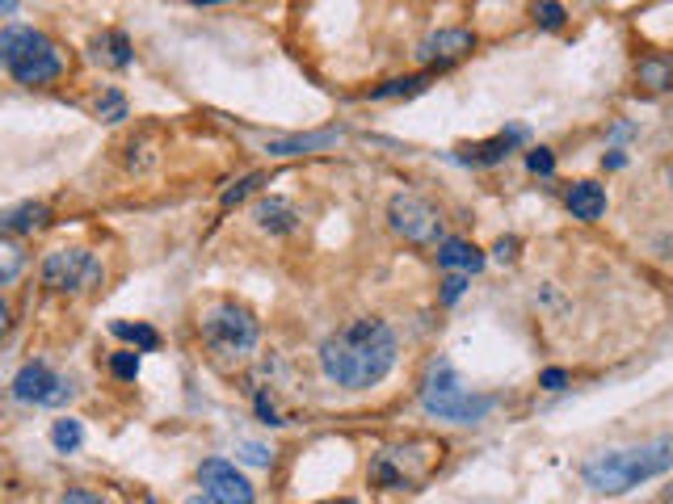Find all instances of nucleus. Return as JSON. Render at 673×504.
Wrapping results in <instances>:
<instances>
[{"mask_svg": "<svg viewBox=\"0 0 673 504\" xmlns=\"http://www.w3.org/2000/svg\"><path fill=\"white\" fill-rule=\"evenodd\" d=\"M21 269H26V248H21L13 236H4V231H0V286L18 281Z\"/></svg>", "mask_w": 673, "mask_h": 504, "instance_id": "obj_20", "label": "nucleus"}, {"mask_svg": "<svg viewBox=\"0 0 673 504\" xmlns=\"http://www.w3.org/2000/svg\"><path fill=\"white\" fill-rule=\"evenodd\" d=\"M110 370H115L118 378H127V383H131L135 374H139V357H135V354H115V357H110Z\"/></svg>", "mask_w": 673, "mask_h": 504, "instance_id": "obj_28", "label": "nucleus"}, {"mask_svg": "<svg viewBox=\"0 0 673 504\" xmlns=\"http://www.w3.org/2000/svg\"><path fill=\"white\" fill-rule=\"evenodd\" d=\"M0 484H4V471H0Z\"/></svg>", "mask_w": 673, "mask_h": 504, "instance_id": "obj_42", "label": "nucleus"}, {"mask_svg": "<svg viewBox=\"0 0 673 504\" xmlns=\"http://www.w3.org/2000/svg\"><path fill=\"white\" fill-rule=\"evenodd\" d=\"M526 139V131L522 127H509V131L493 135V139H484V144H467V148L455 151V160L459 165H472V168H488V165H501L509 151H514V144H522Z\"/></svg>", "mask_w": 673, "mask_h": 504, "instance_id": "obj_12", "label": "nucleus"}, {"mask_svg": "<svg viewBox=\"0 0 673 504\" xmlns=\"http://www.w3.org/2000/svg\"><path fill=\"white\" fill-rule=\"evenodd\" d=\"M670 189H673V165H670Z\"/></svg>", "mask_w": 673, "mask_h": 504, "instance_id": "obj_41", "label": "nucleus"}, {"mask_svg": "<svg viewBox=\"0 0 673 504\" xmlns=\"http://www.w3.org/2000/svg\"><path fill=\"white\" fill-rule=\"evenodd\" d=\"M463 290H467V274H451V278H443V303L446 307H451V303H459Z\"/></svg>", "mask_w": 673, "mask_h": 504, "instance_id": "obj_29", "label": "nucleus"}, {"mask_svg": "<svg viewBox=\"0 0 673 504\" xmlns=\"http://www.w3.org/2000/svg\"><path fill=\"white\" fill-rule=\"evenodd\" d=\"M526 168L531 172H538V177H552L556 172V156L547 148H531V156H526Z\"/></svg>", "mask_w": 673, "mask_h": 504, "instance_id": "obj_27", "label": "nucleus"}, {"mask_svg": "<svg viewBox=\"0 0 673 504\" xmlns=\"http://www.w3.org/2000/svg\"><path fill=\"white\" fill-rule=\"evenodd\" d=\"M253 219H257V227L269 231V236H287V231L299 227V210H295L287 198H261V202L253 206Z\"/></svg>", "mask_w": 673, "mask_h": 504, "instance_id": "obj_14", "label": "nucleus"}, {"mask_svg": "<svg viewBox=\"0 0 673 504\" xmlns=\"http://www.w3.org/2000/svg\"><path fill=\"white\" fill-rule=\"evenodd\" d=\"M493 257H497L501 265H505V261H514V257H518V240H514V236H505V240H497V248H493Z\"/></svg>", "mask_w": 673, "mask_h": 504, "instance_id": "obj_33", "label": "nucleus"}, {"mask_svg": "<svg viewBox=\"0 0 673 504\" xmlns=\"http://www.w3.org/2000/svg\"><path fill=\"white\" fill-rule=\"evenodd\" d=\"M80 442H85V429H80V421L63 416V421H56V425H51V446H56L59 454H77Z\"/></svg>", "mask_w": 673, "mask_h": 504, "instance_id": "obj_22", "label": "nucleus"}, {"mask_svg": "<svg viewBox=\"0 0 673 504\" xmlns=\"http://www.w3.org/2000/svg\"><path fill=\"white\" fill-rule=\"evenodd\" d=\"M635 76H640V85L644 89H653V93H661V89H673V59H640V68H635Z\"/></svg>", "mask_w": 673, "mask_h": 504, "instance_id": "obj_19", "label": "nucleus"}, {"mask_svg": "<svg viewBox=\"0 0 673 504\" xmlns=\"http://www.w3.org/2000/svg\"><path fill=\"white\" fill-rule=\"evenodd\" d=\"M434 446V442H408V446H387V449H379L375 458H370V484L375 487H384V492H408V487H417L434 471V463L438 458H422L417 463V454H425V449Z\"/></svg>", "mask_w": 673, "mask_h": 504, "instance_id": "obj_6", "label": "nucleus"}, {"mask_svg": "<svg viewBox=\"0 0 673 504\" xmlns=\"http://www.w3.org/2000/svg\"><path fill=\"white\" fill-rule=\"evenodd\" d=\"M564 383H568V374L560 370V366H552V370L538 374V387H547V392H564Z\"/></svg>", "mask_w": 673, "mask_h": 504, "instance_id": "obj_32", "label": "nucleus"}, {"mask_svg": "<svg viewBox=\"0 0 673 504\" xmlns=\"http://www.w3.org/2000/svg\"><path fill=\"white\" fill-rule=\"evenodd\" d=\"M472 51H476V34H467V30H438V34H429L417 47V59H422L425 68H451V63H459Z\"/></svg>", "mask_w": 673, "mask_h": 504, "instance_id": "obj_11", "label": "nucleus"}, {"mask_svg": "<svg viewBox=\"0 0 673 504\" xmlns=\"http://www.w3.org/2000/svg\"><path fill=\"white\" fill-rule=\"evenodd\" d=\"M240 458L253 463V467H269V458H274V454H269L266 446H257V442H245V446H240Z\"/></svg>", "mask_w": 673, "mask_h": 504, "instance_id": "obj_31", "label": "nucleus"}, {"mask_svg": "<svg viewBox=\"0 0 673 504\" xmlns=\"http://www.w3.org/2000/svg\"><path fill=\"white\" fill-rule=\"evenodd\" d=\"M97 278H101V265H97V257L89 248L72 244V248H51L42 257V286L56 290V295H80Z\"/></svg>", "mask_w": 673, "mask_h": 504, "instance_id": "obj_7", "label": "nucleus"}, {"mask_svg": "<svg viewBox=\"0 0 673 504\" xmlns=\"http://www.w3.org/2000/svg\"><path fill=\"white\" fill-rule=\"evenodd\" d=\"M4 333H9V303L0 299V340H4Z\"/></svg>", "mask_w": 673, "mask_h": 504, "instance_id": "obj_35", "label": "nucleus"}, {"mask_svg": "<svg viewBox=\"0 0 673 504\" xmlns=\"http://www.w3.org/2000/svg\"><path fill=\"white\" fill-rule=\"evenodd\" d=\"M422 408L425 416H434V421H451V425H476L484 421L488 412L497 408V399L493 395H476L463 387L459 370L438 357V362H429V370L422 378Z\"/></svg>", "mask_w": 673, "mask_h": 504, "instance_id": "obj_3", "label": "nucleus"}, {"mask_svg": "<svg viewBox=\"0 0 673 504\" xmlns=\"http://www.w3.org/2000/svg\"><path fill=\"white\" fill-rule=\"evenodd\" d=\"M425 85H429V76H400V80H387L379 89H370L375 101H387V97H417L425 93Z\"/></svg>", "mask_w": 673, "mask_h": 504, "instance_id": "obj_23", "label": "nucleus"}, {"mask_svg": "<svg viewBox=\"0 0 673 504\" xmlns=\"http://www.w3.org/2000/svg\"><path fill=\"white\" fill-rule=\"evenodd\" d=\"M190 504H211V501H207V496H202V501H190Z\"/></svg>", "mask_w": 673, "mask_h": 504, "instance_id": "obj_40", "label": "nucleus"}, {"mask_svg": "<svg viewBox=\"0 0 673 504\" xmlns=\"http://www.w3.org/2000/svg\"><path fill=\"white\" fill-rule=\"evenodd\" d=\"M434 257H438L443 269H455V274H481L484 269V253L467 240H443Z\"/></svg>", "mask_w": 673, "mask_h": 504, "instance_id": "obj_16", "label": "nucleus"}, {"mask_svg": "<svg viewBox=\"0 0 673 504\" xmlns=\"http://www.w3.org/2000/svg\"><path fill=\"white\" fill-rule=\"evenodd\" d=\"M110 333H115L118 340H131V345H139L143 354H152L156 345H160V336H156L148 324H127V319H115V324H110Z\"/></svg>", "mask_w": 673, "mask_h": 504, "instance_id": "obj_21", "label": "nucleus"}, {"mask_svg": "<svg viewBox=\"0 0 673 504\" xmlns=\"http://www.w3.org/2000/svg\"><path fill=\"white\" fill-rule=\"evenodd\" d=\"M13 399L18 404H34V408H63L77 399V383L56 374L47 362H26L13 378Z\"/></svg>", "mask_w": 673, "mask_h": 504, "instance_id": "obj_8", "label": "nucleus"}, {"mask_svg": "<svg viewBox=\"0 0 673 504\" xmlns=\"http://www.w3.org/2000/svg\"><path fill=\"white\" fill-rule=\"evenodd\" d=\"M531 13H535V21L543 26V30H560V26H564V18H568L560 0H535V9H531Z\"/></svg>", "mask_w": 673, "mask_h": 504, "instance_id": "obj_25", "label": "nucleus"}, {"mask_svg": "<svg viewBox=\"0 0 673 504\" xmlns=\"http://www.w3.org/2000/svg\"><path fill=\"white\" fill-rule=\"evenodd\" d=\"M387 219L408 244H443V215L422 194H396L387 206Z\"/></svg>", "mask_w": 673, "mask_h": 504, "instance_id": "obj_9", "label": "nucleus"}, {"mask_svg": "<svg viewBox=\"0 0 673 504\" xmlns=\"http://www.w3.org/2000/svg\"><path fill=\"white\" fill-rule=\"evenodd\" d=\"M59 504H110V501L97 496V492H89V487H68V492L59 496Z\"/></svg>", "mask_w": 673, "mask_h": 504, "instance_id": "obj_30", "label": "nucleus"}, {"mask_svg": "<svg viewBox=\"0 0 673 504\" xmlns=\"http://www.w3.org/2000/svg\"><path fill=\"white\" fill-rule=\"evenodd\" d=\"M97 118L101 122H122L127 118V97L118 93V89H106V93L97 97Z\"/></svg>", "mask_w": 673, "mask_h": 504, "instance_id": "obj_24", "label": "nucleus"}, {"mask_svg": "<svg viewBox=\"0 0 673 504\" xmlns=\"http://www.w3.org/2000/svg\"><path fill=\"white\" fill-rule=\"evenodd\" d=\"M13 9H18V0H0V18H9Z\"/></svg>", "mask_w": 673, "mask_h": 504, "instance_id": "obj_38", "label": "nucleus"}, {"mask_svg": "<svg viewBox=\"0 0 673 504\" xmlns=\"http://www.w3.org/2000/svg\"><path fill=\"white\" fill-rule=\"evenodd\" d=\"M656 248H661L665 257H673V236H661V240H656Z\"/></svg>", "mask_w": 673, "mask_h": 504, "instance_id": "obj_37", "label": "nucleus"}, {"mask_svg": "<svg viewBox=\"0 0 673 504\" xmlns=\"http://www.w3.org/2000/svg\"><path fill=\"white\" fill-rule=\"evenodd\" d=\"M257 186H261V172H249V177H240V181H236L231 189H224V198H219V202H224V206H236L240 198H249V194H253Z\"/></svg>", "mask_w": 673, "mask_h": 504, "instance_id": "obj_26", "label": "nucleus"}, {"mask_svg": "<svg viewBox=\"0 0 673 504\" xmlns=\"http://www.w3.org/2000/svg\"><path fill=\"white\" fill-rule=\"evenodd\" d=\"M665 471H673V437H653V442H640V446L594 454L581 467V480L602 496H623V492L649 484Z\"/></svg>", "mask_w": 673, "mask_h": 504, "instance_id": "obj_2", "label": "nucleus"}, {"mask_svg": "<svg viewBox=\"0 0 673 504\" xmlns=\"http://www.w3.org/2000/svg\"><path fill=\"white\" fill-rule=\"evenodd\" d=\"M396 354H400V340L392 333V324L379 316H363L325 336L320 370L328 383H337L346 392H366V387H379L392 374Z\"/></svg>", "mask_w": 673, "mask_h": 504, "instance_id": "obj_1", "label": "nucleus"}, {"mask_svg": "<svg viewBox=\"0 0 673 504\" xmlns=\"http://www.w3.org/2000/svg\"><path fill=\"white\" fill-rule=\"evenodd\" d=\"M198 333H202V345L211 349L215 362H245V357L257 349V316H253L245 303L236 299H219L211 307H202L198 316Z\"/></svg>", "mask_w": 673, "mask_h": 504, "instance_id": "obj_5", "label": "nucleus"}, {"mask_svg": "<svg viewBox=\"0 0 673 504\" xmlns=\"http://www.w3.org/2000/svg\"><path fill=\"white\" fill-rule=\"evenodd\" d=\"M198 484H202V496L211 504H257L253 484L231 467L228 458H207L198 467Z\"/></svg>", "mask_w": 673, "mask_h": 504, "instance_id": "obj_10", "label": "nucleus"}, {"mask_svg": "<svg viewBox=\"0 0 673 504\" xmlns=\"http://www.w3.org/2000/svg\"><path fill=\"white\" fill-rule=\"evenodd\" d=\"M47 219H51L47 202H21V206L0 210V231H4V236H30V231L47 227Z\"/></svg>", "mask_w": 673, "mask_h": 504, "instance_id": "obj_15", "label": "nucleus"}, {"mask_svg": "<svg viewBox=\"0 0 673 504\" xmlns=\"http://www.w3.org/2000/svg\"><path fill=\"white\" fill-rule=\"evenodd\" d=\"M342 131L337 127H328V131H316V135H290V139H269L266 151L269 156H304V151H316V148H328V144H337Z\"/></svg>", "mask_w": 673, "mask_h": 504, "instance_id": "obj_17", "label": "nucleus"}, {"mask_svg": "<svg viewBox=\"0 0 673 504\" xmlns=\"http://www.w3.org/2000/svg\"><path fill=\"white\" fill-rule=\"evenodd\" d=\"M564 206L581 224H597L606 215V189L597 186V181H573L568 194H564Z\"/></svg>", "mask_w": 673, "mask_h": 504, "instance_id": "obj_13", "label": "nucleus"}, {"mask_svg": "<svg viewBox=\"0 0 673 504\" xmlns=\"http://www.w3.org/2000/svg\"><path fill=\"white\" fill-rule=\"evenodd\" d=\"M602 165H606V168H623V165H627V156H623V151H611V156H602Z\"/></svg>", "mask_w": 673, "mask_h": 504, "instance_id": "obj_34", "label": "nucleus"}, {"mask_svg": "<svg viewBox=\"0 0 673 504\" xmlns=\"http://www.w3.org/2000/svg\"><path fill=\"white\" fill-rule=\"evenodd\" d=\"M93 56L122 72V68H131V42H127L122 30H106V34L93 38Z\"/></svg>", "mask_w": 673, "mask_h": 504, "instance_id": "obj_18", "label": "nucleus"}, {"mask_svg": "<svg viewBox=\"0 0 673 504\" xmlns=\"http://www.w3.org/2000/svg\"><path fill=\"white\" fill-rule=\"evenodd\" d=\"M320 504H358V501H349V496H342V501H320Z\"/></svg>", "mask_w": 673, "mask_h": 504, "instance_id": "obj_39", "label": "nucleus"}, {"mask_svg": "<svg viewBox=\"0 0 673 504\" xmlns=\"http://www.w3.org/2000/svg\"><path fill=\"white\" fill-rule=\"evenodd\" d=\"M0 68L13 76L26 89H39V85H51L63 72V56L51 38L42 30H30V26H9L0 30Z\"/></svg>", "mask_w": 673, "mask_h": 504, "instance_id": "obj_4", "label": "nucleus"}, {"mask_svg": "<svg viewBox=\"0 0 673 504\" xmlns=\"http://www.w3.org/2000/svg\"><path fill=\"white\" fill-rule=\"evenodd\" d=\"M627 135H632V122H618L615 131H611V139H627Z\"/></svg>", "mask_w": 673, "mask_h": 504, "instance_id": "obj_36", "label": "nucleus"}]
</instances>
